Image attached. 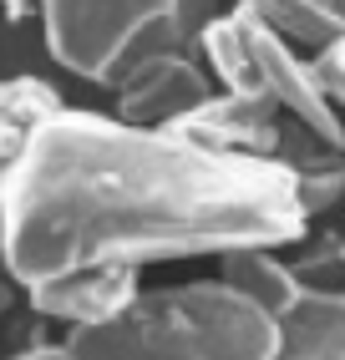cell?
Masks as SVG:
<instances>
[{
  "label": "cell",
  "mask_w": 345,
  "mask_h": 360,
  "mask_svg": "<svg viewBox=\"0 0 345 360\" xmlns=\"http://www.w3.org/2000/svg\"><path fill=\"white\" fill-rule=\"evenodd\" d=\"M289 117L269 102V97H249V91H213L208 102H199L188 117H178L172 137L183 142H199V148L213 153H239V158H275L280 153V137H284Z\"/></svg>",
  "instance_id": "cell-6"
},
{
  "label": "cell",
  "mask_w": 345,
  "mask_h": 360,
  "mask_svg": "<svg viewBox=\"0 0 345 360\" xmlns=\"http://www.w3.org/2000/svg\"><path fill=\"white\" fill-rule=\"evenodd\" d=\"M218 279H224L229 290H239L244 300H254L269 320H280L284 309L305 295L294 264L280 249H234V254L218 259Z\"/></svg>",
  "instance_id": "cell-9"
},
{
  "label": "cell",
  "mask_w": 345,
  "mask_h": 360,
  "mask_svg": "<svg viewBox=\"0 0 345 360\" xmlns=\"http://www.w3.org/2000/svg\"><path fill=\"white\" fill-rule=\"evenodd\" d=\"M112 91H117V122L163 132L213 97V77L188 51H158V56L137 61Z\"/></svg>",
  "instance_id": "cell-5"
},
{
  "label": "cell",
  "mask_w": 345,
  "mask_h": 360,
  "mask_svg": "<svg viewBox=\"0 0 345 360\" xmlns=\"http://www.w3.org/2000/svg\"><path fill=\"white\" fill-rule=\"evenodd\" d=\"M0 11H6V20H31L41 15V0H0Z\"/></svg>",
  "instance_id": "cell-14"
},
{
  "label": "cell",
  "mask_w": 345,
  "mask_h": 360,
  "mask_svg": "<svg viewBox=\"0 0 345 360\" xmlns=\"http://www.w3.org/2000/svg\"><path fill=\"white\" fill-rule=\"evenodd\" d=\"M71 360H269L275 320L224 279L142 290L117 320L71 330Z\"/></svg>",
  "instance_id": "cell-2"
},
{
  "label": "cell",
  "mask_w": 345,
  "mask_h": 360,
  "mask_svg": "<svg viewBox=\"0 0 345 360\" xmlns=\"http://www.w3.org/2000/svg\"><path fill=\"white\" fill-rule=\"evenodd\" d=\"M51 112H61V97L41 77H6L0 82V167L26 153V142Z\"/></svg>",
  "instance_id": "cell-10"
},
{
  "label": "cell",
  "mask_w": 345,
  "mask_h": 360,
  "mask_svg": "<svg viewBox=\"0 0 345 360\" xmlns=\"http://www.w3.org/2000/svg\"><path fill=\"white\" fill-rule=\"evenodd\" d=\"M244 15H254L259 26H269L284 41H305V46H325L345 36V15L335 0H234Z\"/></svg>",
  "instance_id": "cell-11"
},
{
  "label": "cell",
  "mask_w": 345,
  "mask_h": 360,
  "mask_svg": "<svg viewBox=\"0 0 345 360\" xmlns=\"http://www.w3.org/2000/svg\"><path fill=\"white\" fill-rule=\"evenodd\" d=\"M31 309L46 320H61L71 330L87 325H107L142 295V269H127V264H107V269H71L56 279L31 284Z\"/></svg>",
  "instance_id": "cell-7"
},
{
  "label": "cell",
  "mask_w": 345,
  "mask_h": 360,
  "mask_svg": "<svg viewBox=\"0 0 345 360\" xmlns=\"http://www.w3.org/2000/svg\"><path fill=\"white\" fill-rule=\"evenodd\" d=\"M199 51L208 77L224 91H249V97H269L294 127H305L310 137L330 142V148H345V127L340 112L320 97L310 61H300L289 51V41L275 36L269 26H259L254 15L218 11L208 26L199 31Z\"/></svg>",
  "instance_id": "cell-4"
},
{
  "label": "cell",
  "mask_w": 345,
  "mask_h": 360,
  "mask_svg": "<svg viewBox=\"0 0 345 360\" xmlns=\"http://www.w3.org/2000/svg\"><path fill=\"white\" fill-rule=\"evenodd\" d=\"M305 224L284 162L213 153L102 112H51L0 167V259L26 290L71 269L284 249Z\"/></svg>",
  "instance_id": "cell-1"
},
{
  "label": "cell",
  "mask_w": 345,
  "mask_h": 360,
  "mask_svg": "<svg viewBox=\"0 0 345 360\" xmlns=\"http://www.w3.org/2000/svg\"><path fill=\"white\" fill-rule=\"evenodd\" d=\"M6 360H71V350H66V345H31V350L6 355Z\"/></svg>",
  "instance_id": "cell-13"
},
{
  "label": "cell",
  "mask_w": 345,
  "mask_h": 360,
  "mask_svg": "<svg viewBox=\"0 0 345 360\" xmlns=\"http://www.w3.org/2000/svg\"><path fill=\"white\" fill-rule=\"evenodd\" d=\"M310 71H315L320 97H325L330 107H345V36H335V41L320 46L315 61H310Z\"/></svg>",
  "instance_id": "cell-12"
},
{
  "label": "cell",
  "mask_w": 345,
  "mask_h": 360,
  "mask_svg": "<svg viewBox=\"0 0 345 360\" xmlns=\"http://www.w3.org/2000/svg\"><path fill=\"white\" fill-rule=\"evenodd\" d=\"M269 360H345V290H305L275 320Z\"/></svg>",
  "instance_id": "cell-8"
},
{
  "label": "cell",
  "mask_w": 345,
  "mask_h": 360,
  "mask_svg": "<svg viewBox=\"0 0 345 360\" xmlns=\"http://www.w3.org/2000/svg\"><path fill=\"white\" fill-rule=\"evenodd\" d=\"M340 290H345V238H340Z\"/></svg>",
  "instance_id": "cell-16"
},
{
  "label": "cell",
  "mask_w": 345,
  "mask_h": 360,
  "mask_svg": "<svg viewBox=\"0 0 345 360\" xmlns=\"http://www.w3.org/2000/svg\"><path fill=\"white\" fill-rule=\"evenodd\" d=\"M6 304H11V284H0V315H6Z\"/></svg>",
  "instance_id": "cell-15"
},
{
  "label": "cell",
  "mask_w": 345,
  "mask_h": 360,
  "mask_svg": "<svg viewBox=\"0 0 345 360\" xmlns=\"http://www.w3.org/2000/svg\"><path fill=\"white\" fill-rule=\"evenodd\" d=\"M213 15L218 0H41L46 51L96 86H117L158 51H188Z\"/></svg>",
  "instance_id": "cell-3"
}]
</instances>
